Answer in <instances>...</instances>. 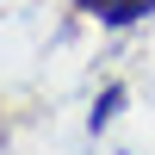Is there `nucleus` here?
Instances as JSON below:
<instances>
[{"label": "nucleus", "instance_id": "obj_1", "mask_svg": "<svg viewBox=\"0 0 155 155\" xmlns=\"http://www.w3.org/2000/svg\"><path fill=\"white\" fill-rule=\"evenodd\" d=\"M124 106V87H106V93H99V106H93V130L99 124H112V112Z\"/></svg>", "mask_w": 155, "mask_h": 155}, {"label": "nucleus", "instance_id": "obj_2", "mask_svg": "<svg viewBox=\"0 0 155 155\" xmlns=\"http://www.w3.org/2000/svg\"><path fill=\"white\" fill-rule=\"evenodd\" d=\"M81 6L93 12V19H106V12H112V0H81Z\"/></svg>", "mask_w": 155, "mask_h": 155}]
</instances>
